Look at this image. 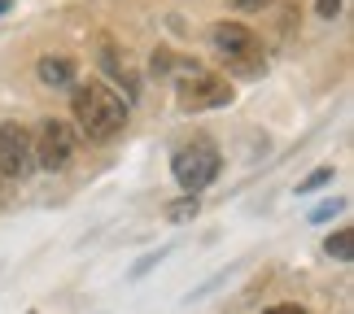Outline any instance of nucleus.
<instances>
[{
	"mask_svg": "<svg viewBox=\"0 0 354 314\" xmlns=\"http://www.w3.org/2000/svg\"><path fill=\"white\" fill-rule=\"evenodd\" d=\"M31 153L39 170H66L75 157V127L62 118H39V127L31 135Z\"/></svg>",
	"mask_w": 354,
	"mask_h": 314,
	"instance_id": "nucleus-5",
	"label": "nucleus"
},
{
	"mask_svg": "<svg viewBox=\"0 0 354 314\" xmlns=\"http://www.w3.org/2000/svg\"><path fill=\"white\" fill-rule=\"evenodd\" d=\"M232 5H236L241 13H254V9H263V5H267V0H232Z\"/></svg>",
	"mask_w": 354,
	"mask_h": 314,
	"instance_id": "nucleus-14",
	"label": "nucleus"
},
{
	"mask_svg": "<svg viewBox=\"0 0 354 314\" xmlns=\"http://www.w3.org/2000/svg\"><path fill=\"white\" fill-rule=\"evenodd\" d=\"M324 184H333V170H328V166L315 170V175H306V179L297 184V193H315V188H324Z\"/></svg>",
	"mask_w": 354,
	"mask_h": 314,
	"instance_id": "nucleus-12",
	"label": "nucleus"
},
{
	"mask_svg": "<svg viewBox=\"0 0 354 314\" xmlns=\"http://www.w3.org/2000/svg\"><path fill=\"white\" fill-rule=\"evenodd\" d=\"M267 314H306V310H302V306H293V302H284V306H271Z\"/></svg>",
	"mask_w": 354,
	"mask_h": 314,
	"instance_id": "nucleus-15",
	"label": "nucleus"
},
{
	"mask_svg": "<svg viewBox=\"0 0 354 314\" xmlns=\"http://www.w3.org/2000/svg\"><path fill=\"white\" fill-rule=\"evenodd\" d=\"M315 9H319V18H337V13H342V0H315Z\"/></svg>",
	"mask_w": 354,
	"mask_h": 314,
	"instance_id": "nucleus-13",
	"label": "nucleus"
},
{
	"mask_svg": "<svg viewBox=\"0 0 354 314\" xmlns=\"http://www.w3.org/2000/svg\"><path fill=\"white\" fill-rule=\"evenodd\" d=\"M71 114L88 144H110L127 127V101L110 84H101V79H88V84L71 88Z\"/></svg>",
	"mask_w": 354,
	"mask_h": 314,
	"instance_id": "nucleus-1",
	"label": "nucleus"
},
{
	"mask_svg": "<svg viewBox=\"0 0 354 314\" xmlns=\"http://www.w3.org/2000/svg\"><path fill=\"white\" fill-rule=\"evenodd\" d=\"M193 214H197V193H188L184 201L167 206V218H171V223H184V218H193Z\"/></svg>",
	"mask_w": 354,
	"mask_h": 314,
	"instance_id": "nucleus-10",
	"label": "nucleus"
},
{
	"mask_svg": "<svg viewBox=\"0 0 354 314\" xmlns=\"http://www.w3.org/2000/svg\"><path fill=\"white\" fill-rule=\"evenodd\" d=\"M153 66L171 75V84H175V101H180V109H188V114H201V109L232 105V88H227V79L210 75L206 66L184 61V57H171V52L153 57Z\"/></svg>",
	"mask_w": 354,
	"mask_h": 314,
	"instance_id": "nucleus-2",
	"label": "nucleus"
},
{
	"mask_svg": "<svg viewBox=\"0 0 354 314\" xmlns=\"http://www.w3.org/2000/svg\"><path fill=\"white\" fill-rule=\"evenodd\" d=\"M219 166H223V157H219V148H214V140H206V135L180 144L175 157H171V175H175V184H180L184 193H201V188H210L214 175H219Z\"/></svg>",
	"mask_w": 354,
	"mask_h": 314,
	"instance_id": "nucleus-4",
	"label": "nucleus"
},
{
	"mask_svg": "<svg viewBox=\"0 0 354 314\" xmlns=\"http://www.w3.org/2000/svg\"><path fill=\"white\" fill-rule=\"evenodd\" d=\"M342 210H346V201H342V197H337V201H324L319 210H310V223H328V218H333V214H342Z\"/></svg>",
	"mask_w": 354,
	"mask_h": 314,
	"instance_id": "nucleus-11",
	"label": "nucleus"
},
{
	"mask_svg": "<svg viewBox=\"0 0 354 314\" xmlns=\"http://www.w3.org/2000/svg\"><path fill=\"white\" fill-rule=\"evenodd\" d=\"M31 170H35L31 131L22 122H0V175L5 179H26Z\"/></svg>",
	"mask_w": 354,
	"mask_h": 314,
	"instance_id": "nucleus-6",
	"label": "nucleus"
},
{
	"mask_svg": "<svg viewBox=\"0 0 354 314\" xmlns=\"http://www.w3.org/2000/svg\"><path fill=\"white\" fill-rule=\"evenodd\" d=\"M9 5H13V0H0V13H5V9H9Z\"/></svg>",
	"mask_w": 354,
	"mask_h": 314,
	"instance_id": "nucleus-16",
	"label": "nucleus"
},
{
	"mask_svg": "<svg viewBox=\"0 0 354 314\" xmlns=\"http://www.w3.org/2000/svg\"><path fill=\"white\" fill-rule=\"evenodd\" d=\"M35 79L44 88H75L79 79H75V61H66V57H39L35 61Z\"/></svg>",
	"mask_w": 354,
	"mask_h": 314,
	"instance_id": "nucleus-8",
	"label": "nucleus"
},
{
	"mask_svg": "<svg viewBox=\"0 0 354 314\" xmlns=\"http://www.w3.org/2000/svg\"><path fill=\"white\" fill-rule=\"evenodd\" d=\"M324 253L337 257V262H350V231H346V227H342V231H333V236L324 240Z\"/></svg>",
	"mask_w": 354,
	"mask_h": 314,
	"instance_id": "nucleus-9",
	"label": "nucleus"
},
{
	"mask_svg": "<svg viewBox=\"0 0 354 314\" xmlns=\"http://www.w3.org/2000/svg\"><path fill=\"white\" fill-rule=\"evenodd\" d=\"M210 52H214V57H219L232 75H245V79H254V75L267 70V48H263V39H258L250 26H241V22H219V26H210Z\"/></svg>",
	"mask_w": 354,
	"mask_h": 314,
	"instance_id": "nucleus-3",
	"label": "nucleus"
},
{
	"mask_svg": "<svg viewBox=\"0 0 354 314\" xmlns=\"http://www.w3.org/2000/svg\"><path fill=\"white\" fill-rule=\"evenodd\" d=\"M101 70L122 88V101H127V105L140 101V70L131 66V57L114 44V39H101Z\"/></svg>",
	"mask_w": 354,
	"mask_h": 314,
	"instance_id": "nucleus-7",
	"label": "nucleus"
}]
</instances>
